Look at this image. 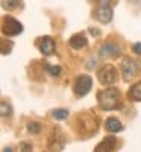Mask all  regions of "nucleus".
Segmentation results:
<instances>
[{"label": "nucleus", "mask_w": 141, "mask_h": 152, "mask_svg": "<svg viewBox=\"0 0 141 152\" xmlns=\"http://www.w3.org/2000/svg\"><path fill=\"white\" fill-rule=\"evenodd\" d=\"M70 46L71 49L74 50H81V49H85L88 46V40L85 34H74L71 38H70Z\"/></svg>", "instance_id": "11"}, {"label": "nucleus", "mask_w": 141, "mask_h": 152, "mask_svg": "<svg viewBox=\"0 0 141 152\" xmlns=\"http://www.w3.org/2000/svg\"><path fill=\"white\" fill-rule=\"evenodd\" d=\"M0 113H2V116H11V113H12V108L6 104V102H2V105H0Z\"/></svg>", "instance_id": "18"}, {"label": "nucleus", "mask_w": 141, "mask_h": 152, "mask_svg": "<svg viewBox=\"0 0 141 152\" xmlns=\"http://www.w3.org/2000/svg\"><path fill=\"white\" fill-rule=\"evenodd\" d=\"M23 32V24L12 17H6L3 21V34L8 37H15Z\"/></svg>", "instance_id": "8"}, {"label": "nucleus", "mask_w": 141, "mask_h": 152, "mask_svg": "<svg viewBox=\"0 0 141 152\" xmlns=\"http://www.w3.org/2000/svg\"><path fill=\"white\" fill-rule=\"evenodd\" d=\"M93 88V78L88 75H81L76 78L73 84V91L78 97H84L89 93V90Z\"/></svg>", "instance_id": "4"}, {"label": "nucleus", "mask_w": 141, "mask_h": 152, "mask_svg": "<svg viewBox=\"0 0 141 152\" xmlns=\"http://www.w3.org/2000/svg\"><path fill=\"white\" fill-rule=\"evenodd\" d=\"M65 148V135L59 128H55L49 138V149L50 151H62Z\"/></svg>", "instance_id": "7"}, {"label": "nucleus", "mask_w": 141, "mask_h": 152, "mask_svg": "<svg viewBox=\"0 0 141 152\" xmlns=\"http://www.w3.org/2000/svg\"><path fill=\"white\" fill-rule=\"evenodd\" d=\"M97 100H99V105L102 110L105 111H112L118 107L120 102V93L117 88H106V90L100 91L97 94Z\"/></svg>", "instance_id": "1"}, {"label": "nucleus", "mask_w": 141, "mask_h": 152, "mask_svg": "<svg viewBox=\"0 0 141 152\" xmlns=\"http://www.w3.org/2000/svg\"><path fill=\"white\" fill-rule=\"evenodd\" d=\"M47 72L52 75V76H59L61 72H62V69L59 66H47Z\"/></svg>", "instance_id": "19"}, {"label": "nucleus", "mask_w": 141, "mask_h": 152, "mask_svg": "<svg viewBox=\"0 0 141 152\" xmlns=\"http://www.w3.org/2000/svg\"><path fill=\"white\" fill-rule=\"evenodd\" d=\"M68 116H70V113L65 108H56L52 111V117L56 120H65V119H68Z\"/></svg>", "instance_id": "15"}, {"label": "nucleus", "mask_w": 141, "mask_h": 152, "mask_svg": "<svg viewBox=\"0 0 141 152\" xmlns=\"http://www.w3.org/2000/svg\"><path fill=\"white\" fill-rule=\"evenodd\" d=\"M88 32L91 34L93 37H100V31H97L96 28H89V29H88Z\"/></svg>", "instance_id": "23"}, {"label": "nucleus", "mask_w": 141, "mask_h": 152, "mask_svg": "<svg viewBox=\"0 0 141 152\" xmlns=\"http://www.w3.org/2000/svg\"><path fill=\"white\" fill-rule=\"evenodd\" d=\"M132 52L137 53V55H141V43H135L132 46Z\"/></svg>", "instance_id": "20"}, {"label": "nucleus", "mask_w": 141, "mask_h": 152, "mask_svg": "<svg viewBox=\"0 0 141 152\" xmlns=\"http://www.w3.org/2000/svg\"><path fill=\"white\" fill-rule=\"evenodd\" d=\"M28 131L31 134H40L41 132V125L38 123V122H31L28 125Z\"/></svg>", "instance_id": "16"}, {"label": "nucleus", "mask_w": 141, "mask_h": 152, "mask_svg": "<svg viewBox=\"0 0 141 152\" xmlns=\"http://www.w3.org/2000/svg\"><path fill=\"white\" fill-rule=\"evenodd\" d=\"M96 59H88V62H86V69L89 70V69H96Z\"/></svg>", "instance_id": "21"}, {"label": "nucleus", "mask_w": 141, "mask_h": 152, "mask_svg": "<svg viewBox=\"0 0 141 152\" xmlns=\"http://www.w3.org/2000/svg\"><path fill=\"white\" fill-rule=\"evenodd\" d=\"M20 0H3V8H8V9H15V8H18L20 6Z\"/></svg>", "instance_id": "17"}, {"label": "nucleus", "mask_w": 141, "mask_h": 152, "mask_svg": "<svg viewBox=\"0 0 141 152\" xmlns=\"http://www.w3.org/2000/svg\"><path fill=\"white\" fill-rule=\"evenodd\" d=\"M121 75L124 81H131L137 75V62L132 58H123L121 61Z\"/></svg>", "instance_id": "10"}, {"label": "nucleus", "mask_w": 141, "mask_h": 152, "mask_svg": "<svg viewBox=\"0 0 141 152\" xmlns=\"http://www.w3.org/2000/svg\"><path fill=\"white\" fill-rule=\"evenodd\" d=\"M121 46L120 44H117V43H111V41H106V43H103L100 47H99V50H97V55L100 56V58H117V56H120L121 55Z\"/></svg>", "instance_id": "6"}, {"label": "nucleus", "mask_w": 141, "mask_h": 152, "mask_svg": "<svg viewBox=\"0 0 141 152\" xmlns=\"http://www.w3.org/2000/svg\"><path fill=\"white\" fill-rule=\"evenodd\" d=\"M20 149H21V151H32V145H29V143H21V145H20Z\"/></svg>", "instance_id": "22"}, {"label": "nucleus", "mask_w": 141, "mask_h": 152, "mask_svg": "<svg viewBox=\"0 0 141 152\" xmlns=\"http://www.w3.org/2000/svg\"><path fill=\"white\" fill-rule=\"evenodd\" d=\"M115 145H117V138L115 137H112V135H109V137H105V140H102L97 146H96V149L94 151H114L115 149Z\"/></svg>", "instance_id": "12"}, {"label": "nucleus", "mask_w": 141, "mask_h": 152, "mask_svg": "<svg viewBox=\"0 0 141 152\" xmlns=\"http://www.w3.org/2000/svg\"><path fill=\"white\" fill-rule=\"evenodd\" d=\"M97 78H99L102 85H114L118 79V75H117V70H115V67L112 64H105L103 67L99 69Z\"/></svg>", "instance_id": "5"}, {"label": "nucleus", "mask_w": 141, "mask_h": 152, "mask_svg": "<svg viewBox=\"0 0 141 152\" xmlns=\"http://www.w3.org/2000/svg\"><path fill=\"white\" fill-rule=\"evenodd\" d=\"M105 129L109 132H120L123 131V125L117 117H108L105 120Z\"/></svg>", "instance_id": "13"}, {"label": "nucleus", "mask_w": 141, "mask_h": 152, "mask_svg": "<svg viewBox=\"0 0 141 152\" xmlns=\"http://www.w3.org/2000/svg\"><path fill=\"white\" fill-rule=\"evenodd\" d=\"M79 132L82 135H89L97 131L99 126V119L94 114H82L79 116Z\"/></svg>", "instance_id": "3"}, {"label": "nucleus", "mask_w": 141, "mask_h": 152, "mask_svg": "<svg viewBox=\"0 0 141 152\" xmlns=\"http://www.w3.org/2000/svg\"><path fill=\"white\" fill-rule=\"evenodd\" d=\"M96 2H99V0H96Z\"/></svg>", "instance_id": "24"}, {"label": "nucleus", "mask_w": 141, "mask_h": 152, "mask_svg": "<svg viewBox=\"0 0 141 152\" xmlns=\"http://www.w3.org/2000/svg\"><path fill=\"white\" fill-rule=\"evenodd\" d=\"M112 15H114V11H112L111 0H99V5L94 11L96 20L103 24H108V23H111Z\"/></svg>", "instance_id": "2"}, {"label": "nucleus", "mask_w": 141, "mask_h": 152, "mask_svg": "<svg viewBox=\"0 0 141 152\" xmlns=\"http://www.w3.org/2000/svg\"><path fill=\"white\" fill-rule=\"evenodd\" d=\"M127 97L134 100V102H141V81L131 87L129 93H127Z\"/></svg>", "instance_id": "14"}, {"label": "nucleus", "mask_w": 141, "mask_h": 152, "mask_svg": "<svg viewBox=\"0 0 141 152\" xmlns=\"http://www.w3.org/2000/svg\"><path fill=\"white\" fill-rule=\"evenodd\" d=\"M36 47L40 49V52L46 56H50V55H53L55 53V40L52 37H41V38H38V41H36Z\"/></svg>", "instance_id": "9"}]
</instances>
